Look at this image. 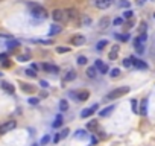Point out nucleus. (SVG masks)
<instances>
[{"label": "nucleus", "instance_id": "obj_1", "mask_svg": "<svg viewBox=\"0 0 155 146\" xmlns=\"http://www.w3.org/2000/svg\"><path fill=\"white\" fill-rule=\"evenodd\" d=\"M31 8V15L37 17V18H46L47 17V11L41 6V5H37V3H29Z\"/></svg>", "mask_w": 155, "mask_h": 146}, {"label": "nucleus", "instance_id": "obj_2", "mask_svg": "<svg viewBox=\"0 0 155 146\" xmlns=\"http://www.w3.org/2000/svg\"><path fill=\"white\" fill-rule=\"evenodd\" d=\"M126 93H129V87H119V88H116V90L110 91L105 99H107V101H113V99H117V98L125 96Z\"/></svg>", "mask_w": 155, "mask_h": 146}, {"label": "nucleus", "instance_id": "obj_3", "mask_svg": "<svg viewBox=\"0 0 155 146\" xmlns=\"http://www.w3.org/2000/svg\"><path fill=\"white\" fill-rule=\"evenodd\" d=\"M52 17H53V20L56 23H66L69 18H67V12L62 11V9H55L53 12H52Z\"/></svg>", "mask_w": 155, "mask_h": 146}, {"label": "nucleus", "instance_id": "obj_4", "mask_svg": "<svg viewBox=\"0 0 155 146\" xmlns=\"http://www.w3.org/2000/svg\"><path fill=\"white\" fill-rule=\"evenodd\" d=\"M15 126H17V122H15V120H8V122H3L2 125H0V136H3V134H6V132L12 131Z\"/></svg>", "mask_w": 155, "mask_h": 146}, {"label": "nucleus", "instance_id": "obj_5", "mask_svg": "<svg viewBox=\"0 0 155 146\" xmlns=\"http://www.w3.org/2000/svg\"><path fill=\"white\" fill-rule=\"evenodd\" d=\"M70 96H73L76 101H87L90 98V91L88 90H78V91H72Z\"/></svg>", "mask_w": 155, "mask_h": 146}, {"label": "nucleus", "instance_id": "obj_6", "mask_svg": "<svg viewBox=\"0 0 155 146\" xmlns=\"http://www.w3.org/2000/svg\"><path fill=\"white\" fill-rule=\"evenodd\" d=\"M129 59H131V64L134 65V67L141 69V70H146V69H148V64H146L145 61H141V59H138V58H135V56H131Z\"/></svg>", "mask_w": 155, "mask_h": 146}, {"label": "nucleus", "instance_id": "obj_7", "mask_svg": "<svg viewBox=\"0 0 155 146\" xmlns=\"http://www.w3.org/2000/svg\"><path fill=\"white\" fill-rule=\"evenodd\" d=\"M70 41H72V44H73V46H82V44H85L87 40H85V37H84V35L78 34V35H73V37H72Z\"/></svg>", "mask_w": 155, "mask_h": 146}, {"label": "nucleus", "instance_id": "obj_8", "mask_svg": "<svg viewBox=\"0 0 155 146\" xmlns=\"http://www.w3.org/2000/svg\"><path fill=\"white\" fill-rule=\"evenodd\" d=\"M66 12H67V18H69V20H73V21H78V23H79V12H78V9L70 8V9H67Z\"/></svg>", "mask_w": 155, "mask_h": 146}, {"label": "nucleus", "instance_id": "obj_9", "mask_svg": "<svg viewBox=\"0 0 155 146\" xmlns=\"http://www.w3.org/2000/svg\"><path fill=\"white\" fill-rule=\"evenodd\" d=\"M99 108V105L97 103H94V105H91V107H90V108H85L82 113H81V117L84 119V117H90V116H93L94 114V111Z\"/></svg>", "mask_w": 155, "mask_h": 146}, {"label": "nucleus", "instance_id": "obj_10", "mask_svg": "<svg viewBox=\"0 0 155 146\" xmlns=\"http://www.w3.org/2000/svg\"><path fill=\"white\" fill-rule=\"evenodd\" d=\"M94 3H96V6L99 9H107V8H110L114 3V0H96Z\"/></svg>", "mask_w": 155, "mask_h": 146}, {"label": "nucleus", "instance_id": "obj_11", "mask_svg": "<svg viewBox=\"0 0 155 146\" xmlns=\"http://www.w3.org/2000/svg\"><path fill=\"white\" fill-rule=\"evenodd\" d=\"M94 67L102 73V75H105L107 72H108V65H105V64H103L100 59H96V62H94Z\"/></svg>", "mask_w": 155, "mask_h": 146}, {"label": "nucleus", "instance_id": "obj_12", "mask_svg": "<svg viewBox=\"0 0 155 146\" xmlns=\"http://www.w3.org/2000/svg\"><path fill=\"white\" fill-rule=\"evenodd\" d=\"M43 69L47 73H58L59 72V67L58 65H53V64H43Z\"/></svg>", "mask_w": 155, "mask_h": 146}, {"label": "nucleus", "instance_id": "obj_13", "mask_svg": "<svg viewBox=\"0 0 155 146\" xmlns=\"http://www.w3.org/2000/svg\"><path fill=\"white\" fill-rule=\"evenodd\" d=\"M138 113H140L141 116H146V114H148V99H146V98L140 102V110H138Z\"/></svg>", "mask_w": 155, "mask_h": 146}, {"label": "nucleus", "instance_id": "obj_14", "mask_svg": "<svg viewBox=\"0 0 155 146\" xmlns=\"http://www.w3.org/2000/svg\"><path fill=\"white\" fill-rule=\"evenodd\" d=\"M20 88H21V91L23 93H35V87L34 85H31V84H26V82H23L21 85H20Z\"/></svg>", "mask_w": 155, "mask_h": 146}, {"label": "nucleus", "instance_id": "obj_15", "mask_svg": "<svg viewBox=\"0 0 155 146\" xmlns=\"http://www.w3.org/2000/svg\"><path fill=\"white\" fill-rule=\"evenodd\" d=\"M62 31V28L59 24H52L50 26V31H49V37H53V35H56V34H59Z\"/></svg>", "mask_w": 155, "mask_h": 146}, {"label": "nucleus", "instance_id": "obj_16", "mask_svg": "<svg viewBox=\"0 0 155 146\" xmlns=\"http://www.w3.org/2000/svg\"><path fill=\"white\" fill-rule=\"evenodd\" d=\"M119 46H113L111 47V52H110V55H108V58L111 59V61H114L116 58H117V55H119Z\"/></svg>", "mask_w": 155, "mask_h": 146}, {"label": "nucleus", "instance_id": "obj_17", "mask_svg": "<svg viewBox=\"0 0 155 146\" xmlns=\"http://www.w3.org/2000/svg\"><path fill=\"white\" fill-rule=\"evenodd\" d=\"M2 88L6 91V93H11V95H14V91H15V88H14V85L12 84H9V82H2Z\"/></svg>", "mask_w": 155, "mask_h": 146}, {"label": "nucleus", "instance_id": "obj_18", "mask_svg": "<svg viewBox=\"0 0 155 146\" xmlns=\"http://www.w3.org/2000/svg\"><path fill=\"white\" fill-rule=\"evenodd\" d=\"M116 107H114V105H110V107H107L105 110H102L99 114H100V117H107V116H110L111 113H113V110H114Z\"/></svg>", "mask_w": 155, "mask_h": 146}, {"label": "nucleus", "instance_id": "obj_19", "mask_svg": "<svg viewBox=\"0 0 155 146\" xmlns=\"http://www.w3.org/2000/svg\"><path fill=\"white\" fill-rule=\"evenodd\" d=\"M75 137L76 139H87L88 137V132H87V129H78L76 134H75Z\"/></svg>", "mask_w": 155, "mask_h": 146}, {"label": "nucleus", "instance_id": "obj_20", "mask_svg": "<svg viewBox=\"0 0 155 146\" xmlns=\"http://www.w3.org/2000/svg\"><path fill=\"white\" fill-rule=\"evenodd\" d=\"M75 78H76V72L75 70H69L66 73V76H64V81H73Z\"/></svg>", "mask_w": 155, "mask_h": 146}, {"label": "nucleus", "instance_id": "obj_21", "mask_svg": "<svg viewBox=\"0 0 155 146\" xmlns=\"http://www.w3.org/2000/svg\"><path fill=\"white\" fill-rule=\"evenodd\" d=\"M108 24H110V18H108V17L100 18V21H99V29H105Z\"/></svg>", "mask_w": 155, "mask_h": 146}, {"label": "nucleus", "instance_id": "obj_22", "mask_svg": "<svg viewBox=\"0 0 155 146\" xmlns=\"http://www.w3.org/2000/svg\"><path fill=\"white\" fill-rule=\"evenodd\" d=\"M96 75H97V69L94 67V65H93V67H90V69H87V76L88 78H96Z\"/></svg>", "mask_w": 155, "mask_h": 146}, {"label": "nucleus", "instance_id": "obj_23", "mask_svg": "<svg viewBox=\"0 0 155 146\" xmlns=\"http://www.w3.org/2000/svg\"><path fill=\"white\" fill-rule=\"evenodd\" d=\"M59 110H61V111H67V110H69V102H67L66 99H61V101H59Z\"/></svg>", "mask_w": 155, "mask_h": 146}, {"label": "nucleus", "instance_id": "obj_24", "mask_svg": "<svg viewBox=\"0 0 155 146\" xmlns=\"http://www.w3.org/2000/svg\"><path fill=\"white\" fill-rule=\"evenodd\" d=\"M96 128H97V122L96 120H90L87 123V131H96Z\"/></svg>", "mask_w": 155, "mask_h": 146}, {"label": "nucleus", "instance_id": "obj_25", "mask_svg": "<svg viewBox=\"0 0 155 146\" xmlns=\"http://www.w3.org/2000/svg\"><path fill=\"white\" fill-rule=\"evenodd\" d=\"M134 46H135V50L138 52V54H143V52H145V44H143V43L134 41Z\"/></svg>", "mask_w": 155, "mask_h": 146}, {"label": "nucleus", "instance_id": "obj_26", "mask_svg": "<svg viewBox=\"0 0 155 146\" xmlns=\"http://www.w3.org/2000/svg\"><path fill=\"white\" fill-rule=\"evenodd\" d=\"M107 46H108V41H107V40H102V41H99V43L96 44V49H97V50H103Z\"/></svg>", "mask_w": 155, "mask_h": 146}, {"label": "nucleus", "instance_id": "obj_27", "mask_svg": "<svg viewBox=\"0 0 155 146\" xmlns=\"http://www.w3.org/2000/svg\"><path fill=\"white\" fill-rule=\"evenodd\" d=\"M62 125V116H56V119H55V122H53V125H52V126H53V128H59Z\"/></svg>", "mask_w": 155, "mask_h": 146}, {"label": "nucleus", "instance_id": "obj_28", "mask_svg": "<svg viewBox=\"0 0 155 146\" xmlns=\"http://www.w3.org/2000/svg\"><path fill=\"white\" fill-rule=\"evenodd\" d=\"M146 40H148V35H146V32H145V34H140V35L135 38V41L143 43V44H145V43H146Z\"/></svg>", "mask_w": 155, "mask_h": 146}, {"label": "nucleus", "instance_id": "obj_29", "mask_svg": "<svg viewBox=\"0 0 155 146\" xmlns=\"http://www.w3.org/2000/svg\"><path fill=\"white\" fill-rule=\"evenodd\" d=\"M69 132H70V131H69V128H64V129H62L61 132H58V136H59V140L66 139V137L69 136Z\"/></svg>", "mask_w": 155, "mask_h": 146}, {"label": "nucleus", "instance_id": "obj_30", "mask_svg": "<svg viewBox=\"0 0 155 146\" xmlns=\"http://www.w3.org/2000/svg\"><path fill=\"white\" fill-rule=\"evenodd\" d=\"M9 49H14V47H20V41H15V40H11V41H8L6 44Z\"/></svg>", "mask_w": 155, "mask_h": 146}, {"label": "nucleus", "instance_id": "obj_31", "mask_svg": "<svg viewBox=\"0 0 155 146\" xmlns=\"http://www.w3.org/2000/svg\"><path fill=\"white\" fill-rule=\"evenodd\" d=\"M116 38L120 40V41H128V40H129V35H128V34H117V35H116Z\"/></svg>", "mask_w": 155, "mask_h": 146}, {"label": "nucleus", "instance_id": "obj_32", "mask_svg": "<svg viewBox=\"0 0 155 146\" xmlns=\"http://www.w3.org/2000/svg\"><path fill=\"white\" fill-rule=\"evenodd\" d=\"M24 73L28 75V76H31V78H35V76H37V70H34V69H28V70H24Z\"/></svg>", "mask_w": 155, "mask_h": 146}, {"label": "nucleus", "instance_id": "obj_33", "mask_svg": "<svg viewBox=\"0 0 155 146\" xmlns=\"http://www.w3.org/2000/svg\"><path fill=\"white\" fill-rule=\"evenodd\" d=\"M56 52H58V54H66V52H70V49L64 47V46H59V47H56Z\"/></svg>", "mask_w": 155, "mask_h": 146}, {"label": "nucleus", "instance_id": "obj_34", "mask_svg": "<svg viewBox=\"0 0 155 146\" xmlns=\"http://www.w3.org/2000/svg\"><path fill=\"white\" fill-rule=\"evenodd\" d=\"M78 64H79V65H85V64H87V58L82 56V55L78 56Z\"/></svg>", "mask_w": 155, "mask_h": 146}, {"label": "nucleus", "instance_id": "obj_35", "mask_svg": "<svg viewBox=\"0 0 155 146\" xmlns=\"http://www.w3.org/2000/svg\"><path fill=\"white\" fill-rule=\"evenodd\" d=\"M119 6L120 8H128L129 6V0H119Z\"/></svg>", "mask_w": 155, "mask_h": 146}, {"label": "nucleus", "instance_id": "obj_36", "mask_svg": "<svg viewBox=\"0 0 155 146\" xmlns=\"http://www.w3.org/2000/svg\"><path fill=\"white\" fill-rule=\"evenodd\" d=\"M110 75H111V78H117L120 75V69H113Z\"/></svg>", "mask_w": 155, "mask_h": 146}, {"label": "nucleus", "instance_id": "obj_37", "mask_svg": "<svg viewBox=\"0 0 155 146\" xmlns=\"http://www.w3.org/2000/svg\"><path fill=\"white\" fill-rule=\"evenodd\" d=\"M131 107H132V111H134V113H138V108H137V101H135V99H132V101H131Z\"/></svg>", "mask_w": 155, "mask_h": 146}, {"label": "nucleus", "instance_id": "obj_38", "mask_svg": "<svg viewBox=\"0 0 155 146\" xmlns=\"http://www.w3.org/2000/svg\"><path fill=\"white\" fill-rule=\"evenodd\" d=\"M113 24H114V26H120V24H123V18H114Z\"/></svg>", "mask_w": 155, "mask_h": 146}, {"label": "nucleus", "instance_id": "obj_39", "mask_svg": "<svg viewBox=\"0 0 155 146\" xmlns=\"http://www.w3.org/2000/svg\"><path fill=\"white\" fill-rule=\"evenodd\" d=\"M123 17H125V18H131V17H132V11H129V9L125 11V12H123Z\"/></svg>", "mask_w": 155, "mask_h": 146}, {"label": "nucleus", "instance_id": "obj_40", "mask_svg": "<svg viewBox=\"0 0 155 146\" xmlns=\"http://www.w3.org/2000/svg\"><path fill=\"white\" fill-rule=\"evenodd\" d=\"M123 65H125V67H131V65H132V64H131V59H129V58H125V59H123Z\"/></svg>", "mask_w": 155, "mask_h": 146}, {"label": "nucleus", "instance_id": "obj_41", "mask_svg": "<svg viewBox=\"0 0 155 146\" xmlns=\"http://www.w3.org/2000/svg\"><path fill=\"white\" fill-rule=\"evenodd\" d=\"M29 58H31L29 55H20V56H18V61H21V62H24V61H28Z\"/></svg>", "mask_w": 155, "mask_h": 146}, {"label": "nucleus", "instance_id": "obj_42", "mask_svg": "<svg viewBox=\"0 0 155 146\" xmlns=\"http://www.w3.org/2000/svg\"><path fill=\"white\" fill-rule=\"evenodd\" d=\"M49 142H50V137H49V136H44V137L41 139V145H47Z\"/></svg>", "mask_w": 155, "mask_h": 146}, {"label": "nucleus", "instance_id": "obj_43", "mask_svg": "<svg viewBox=\"0 0 155 146\" xmlns=\"http://www.w3.org/2000/svg\"><path fill=\"white\" fill-rule=\"evenodd\" d=\"M146 28H148L146 23H141V26H140V34H145L146 32Z\"/></svg>", "mask_w": 155, "mask_h": 146}, {"label": "nucleus", "instance_id": "obj_44", "mask_svg": "<svg viewBox=\"0 0 155 146\" xmlns=\"http://www.w3.org/2000/svg\"><path fill=\"white\" fill-rule=\"evenodd\" d=\"M8 59V55L6 54H0V62H3V61H6Z\"/></svg>", "mask_w": 155, "mask_h": 146}, {"label": "nucleus", "instance_id": "obj_45", "mask_svg": "<svg viewBox=\"0 0 155 146\" xmlns=\"http://www.w3.org/2000/svg\"><path fill=\"white\" fill-rule=\"evenodd\" d=\"M29 103H31V105H37V103H38V99H37V98H31V99H29Z\"/></svg>", "mask_w": 155, "mask_h": 146}, {"label": "nucleus", "instance_id": "obj_46", "mask_svg": "<svg viewBox=\"0 0 155 146\" xmlns=\"http://www.w3.org/2000/svg\"><path fill=\"white\" fill-rule=\"evenodd\" d=\"M90 21H91V20H90L88 17H84V18H82V23H87V24H90Z\"/></svg>", "mask_w": 155, "mask_h": 146}, {"label": "nucleus", "instance_id": "obj_47", "mask_svg": "<svg viewBox=\"0 0 155 146\" xmlns=\"http://www.w3.org/2000/svg\"><path fill=\"white\" fill-rule=\"evenodd\" d=\"M40 85H41V87H44V88H46V87H47V85H49V84H47V82H46V81H40Z\"/></svg>", "mask_w": 155, "mask_h": 146}, {"label": "nucleus", "instance_id": "obj_48", "mask_svg": "<svg viewBox=\"0 0 155 146\" xmlns=\"http://www.w3.org/2000/svg\"><path fill=\"white\" fill-rule=\"evenodd\" d=\"M146 2V0H137V5H143Z\"/></svg>", "mask_w": 155, "mask_h": 146}, {"label": "nucleus", "instance_id": "obj_49", "mask_svg": "<svg viewBox=\"0 0 155 146\" xmlns=\"http://www.w3.org/2000/svg\"><path fill=\"white\" fill-rule=\"evenodd\" d=\"M91 142H93V143H97V139H96V137L93 136V137H91Z\"/></svg>", "mask_w": 155, "mask_h": 146}]
</instances>
